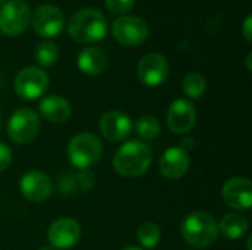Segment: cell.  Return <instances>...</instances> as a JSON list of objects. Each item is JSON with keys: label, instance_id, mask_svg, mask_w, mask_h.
<instances>
[{"label": "cell", "instance_id": "9a60e30c", "mask_svg": "<svg viewBox=\"0 0 252 250\" xmlns=\"http://www.w3.org/2000/svg\"><path fill=\"white\" fill-rule=\"evenodd\" d=\"M99 130L106 140L117 143L126 140L130 136L133 122L130 116L121 111H108L99 121Z\"/></svg>", "mask_w": 252, "mask_h": 250}, {"label": "cell", "instance_id": "83f0119b", "mask_svg": "<svg viewBox=\"0 0 252 250\" xmlns=\"http://www.w3.org/2000/svg\"><path fill=\"white\" fill-rule=\"evenodd\" d=\"M251 57H252V53L250 52V53H248V56H247V68H248V71H252Z\"/></svg>", "mask_w": 252, "mask_h": 250}, {"label": "cell", "instance_id": "44dd1931", "mask_svg": "<svg viewBox=\"0 0 252 250\" xmlns=\"http://www.w3.org/2000/svg\"><path fill=\"white\" fill-rule=\"evenodd\" d=\"M136 133L142 139V141H152L161 134V124L159 121L152 116V115H143L137 119L136 125Z\"/></svg>", "mask_w": 252, "mask_h": 250}, {"label": "cell", "instance_id": "9c48e42d", "mask_svg": "<svg viewBox=\"0 0 252 250\" xmlns=\"http://www.w3.org/2000/svg\"><path fill=\"white\" fill-rule=\"evenodd\" d=\"M112 34L124 46H139L148 38L149 27L140 16H120L112 24Z\"/></svg>", "mask_w": 252, "mask_h": 250}, {"label": "cell", "instance_id": "6da1fadb", "mask_svg": "<svg viewBox=\"0 0 252 250\" xmlns=\"http://www.w3.org/2000/svg\"><path fill=\"white\" fill-rule=\"evenodd\" d=\"M152 159V150L145 141L130 140L115 152L112 165L120 175L126 178H136L149 169Z\"/></svg>", "mask_w": 252, "mask_h": 250}, {"label": "cell", "instance_id": "cb8c5ba5", "mask_svg": "<svg viewBox=\"0 0 252 250\" xmlns=\"http://www.w3.org/2000/svg\"><path fill=\"white\" fill-rule=\"evenodd\" d=\"M136 236L143 249H154L161 240V230L155 222L146 221L139 225Z\"/></svg>", "mask_w": 252, "mask_h": 250}, {"label": "cell", "instance_id": "4316f807", "mask_svg": "<svg viewBox=\"0 0 252 250\" xmlns=\"http://www.w3.org/2000/svg\"><path fill=\"white\" fill-rule=\"evenodd\" d=\"M242 34L247 40V43H251L252 41V16L248 15L244 25H242Z\"/></svg>", "mask_w": 252, "mask_h": 250}, {"label": "cell", "instance_id": "603a6c76", "mask_svg": "<svg viewBox=\"0 0 252 250\" xmlns=\"http://www.w3.org/2000/svg\"><path fill=\"white\" fill-rule=\"evenodd\" d=\"M59 57V50L55 43L52 41H41L35 46L34 49V59L40 66L50 68L58 62Z\"/></svg>", "mask_w": 252, "mask_h": 250}, {"label": "cell", "instance_id": "5bb4252c", "mask_svg": "<svg viewBox=\"0 0 252 250\" xmlns=\"http://www.w3.org/2000/svg\"><path fill=\"white\" fill-rule=\"evenodd\" d=\"M22 196L32 203H43L52 196V181L41 171H28L19 181Z\"/></svg>", "mask_w": 252, "mask_h": 250}, {"label": "cell", "instance_id": "277c9868", "mask_svg": "<svg viewBox=\"0 0 252 250\" xmlns=\"http://www.w3.org/2000/svg\"><path fill=\"white\" fill-rule=\"evenodd\" d=\"M103 146L97 136L81 133L74 136L68 144V158L77 169H90L102 158Z\"/></svg>", "mask_w": 252, "mask_h": 250}, {"label": "cell", "instance_id": "f546056e", "mask_svg": "<svg viewBox=\"0 0 252 250\" xmlns=\"http://www.w3.org/2000/svg\"><path fill=\"white\" fill-rule=\"evenodd\" d=\"M38 250H56L55 248H52V246H44V248H41V249Z\"/></svg>", "mask_w": 252, "mask_h": 250}, {"label": "cell", "instance_id": "5b68a950", "mask_svg": "<svg viewBox=\"0 0 252 250\" xmlns=\"http://www.w3.org/2000/svg\"><path fill=\"white\" fill-rule=\"evenodd\" d=\"M40 131V116L30 108L16 109L7 122V134L16 144L31 143Z\"/></svg>", "mask_w": 252, "mask_h": 250}, {"label": "cell", "instance_id": "d6986e66", "mask_svg": "<svg viewBox=\"0 0 252 250\" xmlns=\"http://www.w3.org/2000/svg\"><path fill=\"white\" fill-rule=\"evenodd\" d=\"M96 180L94 174L89 169H78V172H68L59 180L62 193L71 194L78 192H89L93 189Z\"/></svg>", "mask_w": 252, "mask_h": 250}, {"label": "cell", "instance_id": "ba28073f", "mask_svg": "<svg viewBox=\"0 0 252 250\" xmlns=\"http://www.w3.org/2000/svg\"><path fill=\"white\" fill-rule=\"evenodd\" d=\"M35 34L44 38L58 37L65 25L63 12L55 4H40L31 16Z\"/></svg>", "mask_w": 252, "mask_h": 250}, {"label": "cell", "instance_id": "f1b7e54d", "mask_svg": "<svg viewBox=\"0 0 252 250\" xmlns=\"http://www.w3.org/2000/svg\"><path fill=\"white\" fill-rule=\"evenodd\" d=\"M123 250H143L142 248H139V246H128V248H126V249Z\"/></svg>", "mask_w": 252, "mask_h": 250}, {"label": "cell", "instance_id": "7c38bea8", "mask_svg": "<svg viewBox=\"0 0 252 250\" xmlns=\"http://www.w3.org/2000/svg\"><path fill=\"white\" fill-rule=\"evenodd\" d=\"M81 237V227L72 218H59L50 224L47 230V240L55 249H71Z\"/></svg>", "mask_w": 252, "mask_h": 250}, {"label": "cell", "instance_id": "1f68e13d", "mask_svg": "<svg viewBox=\"0 0 252 250\" xmlns=\"http://www.w3.org/2000/svg\"><path fill=\"white\" fill-rule=\"evenodd\" d=\"M4 1H6V0H0V3H4Z\"/></svg>", "mask_w": 252, "mask_h": 250}, {"label": "cell", "instance_id": "8fae6325", "mask_svg": "<svg viewBox=\"0 0 252 250\" xmlns=\"http://www.w3.org/2000/svg\"><path fill=\"white\" fill-rule=\"evenodd\" d=\"M196 124V109L188 99L174 100L167 111V125L174 134H188Z\"/></svg>", "mask_w": 252, "mask_h": 250}, {"label": "cell", "instance_id": "3957f363", "mask_svg": "<svg viewBox=\"0 0 252 250\" xmlns=\"http://www.w3.org/2000/svg\"><path fill=\"white\" fill-rule=\"evenodd\" d=\"M183 240L196 249H207L219 239V224L208 212L196 211L188 215L180 227Z\"/></svg>", "mask_w": 252, "mask_h": 250}, {"label": "cell", "instance_id": "7402d4cb", "mask_svg": "<svg viewBox=\"0 0 252 250\" xmlns=\"http://www.w3.org/2000/svg\"><path fill=\"white\" fill-rule=\"evenodd\" d=\"M183 91L189 99H201L207 90V80L202 74L199 72H189L183 78Z\"/></svg>", "mask_w": 252, "mask_h": 250}, {"label": "cell", "instance_id": "52a82bcc", "mask_svg": "<svg viewBox=\"0 0 252 250\" xmlns=\"http://www.w3.org/2000/svg\"><path fill=\"white\" fill-rule=\"evenodd\" d=\"M13 87L19 97L25 100H34L46 93L49 87V77L41 68L27 66L15 77Z\"/></svg>", "mask_w": 252, "mask_h": 250}, {"label": "cell", "instance_id": "ffe728a7", "mask_svg": "<svg viewBox=\"0 0 252 250\" xmlns=\"http://www.w3.org/2000/svg\"><path fill=\"white\" fill-rule=\"evenodd\" d=\"M248 228L250 222L247 217H244L239 212H229L219 222V233H221L229 240L242 239L248 233Z\"/></svg>", "mask_w": 252, "mask_h": 250}, {"label": "cell", "instance_id": "e0dca14e", "mask_svg": "<svg viewBox=\"0 0 252 250\" xmlns=\"http://www.w3.org/2000/svg\"><path fill=\"white\" fill-rule=\"evenodd\" d=\"M38 111H40V115L46 121L53 122V124H62L68 121L72 112L71 103L65 97L58 96V94H52V96L41 99L38 105Z\"/></svg>", "mask_w": 252, "mask_h": 250}, {"label": "cell", "instance_id": "30bf717a", "mask_svg": "<svg viewBox=\"0 0 252 250\" xmlns=\"http://www.w3.org/2000/svg\"><path fill=\"white\" fill-rule=\"evenodd\" d=\"M170 74V65L161 53L145 55L137 65V77L148 87L161 85Z\"/></svg>", "mask_w": 252, "mask_h": 250}, {"label": "cell", "instance_id": "8992f818", "mask_svg": "<svg viewBox=\"0 0 252 250\" xmlns=\"http://www.w3.org/2000/svg\"><path fill=\"white\" fill-rule=\"evenodd\" d=\"M31 21V10L25 0H6L0 7V31L4 35L22 34Z\"/></svg>", "mask_w": 252, "mask_h": 250}, {"label": "cell", "instance_id": "4dcf8cb0", "mask_svg": "<svg viewBox=\"0 0 252 250\" xmlns=\"http://www.w3.org/2000/svg\"><path fill=\"white\" fill-rule=\"evenodd\" d=\"M0 128H1V115H0Z\"/></svg>", "mask_w": 252, "mask_h": 250}, {"label": "cell", "instance_id": "ac0fdd59", "mask_svg": "<svg viewBox=\"0 0 252 250\" xmlns=\"http://www.w3.org/2000/svg\"><path fill=\"white\" fill-rule=\"evenodd\" d=\"M77 65L80 71L86 75H100L108 66V56L103 49L89 46L80 52L77 57Z\"/></svg>", "mask_w": 252, "mask_h": 250}, {"label": "cell", "instance_id": "4fadbf2b", "mask_svg": "<svg viewBox=\"0 0 252 250\" xmlns=\"http://www.w3.org/2000/svg\"><path fill=\"white\" fill-rule=\"evenodd\" d=\"M221 196L233 211H247L252 206V183L245 177H233L224 183Z\"/></svg>", "mask_w": 252, "mask_h": 250}, {"label": "cell", "instance_id": "d4e9b609", "mask_svg": "<svg viewBox=\"0 0 252 250\" xmlns=\"http://www.w3.org/2000/svg\"><path fill=\"white\" fill-rule=\"evenodd\" d=\"M105 4L109 12L117 15H124L133 9L134 0H105Z\"/></svg>", "mask_w": 252, "mask_h": 250}, {"label": "cell", "instance_id": "7a4b0ae2", "mask_svg": "<svg viewBox=\"0 0 252 250\" xmlns=\"http://www.w3.org/2000/svg\"><path fill=\"white\" fill-rule=\"evenodd\" d=\"M108 32V21L105 15L93 7H83L72 13L68 21V34L78 43H97Z\"/></svg>", "mask_w": 252, "mask_h": 250}, {"label": "cell", "instance_id": "484cf974", "mask_svg": "<svg viewBox=\"0 0 252 250\" xmlns=\"http://www.w3.org/2000/svg\"><path fill=\"white\" fill-rule=\"evenodd\" d=\"M12 164V150L7 144L0 141V172L9 168Z\"/></svg>", "mask_w": 252, "mask_h": 250}, {"label": "cell", "instance_id": "2e32d148", "mask_svg": "<svg viewBox=\"0 0 252 250\" xmlns=\"http://www.w3.org/2000/svg\"><path fill=\"white\" fill-rule=\"evenodd\" d=\"M190 167V156L182 147L167 149L159 159V171L168 180H180Z\"/></svg>", "mask_w": 252, "mask_h": 250}]
</instances>
